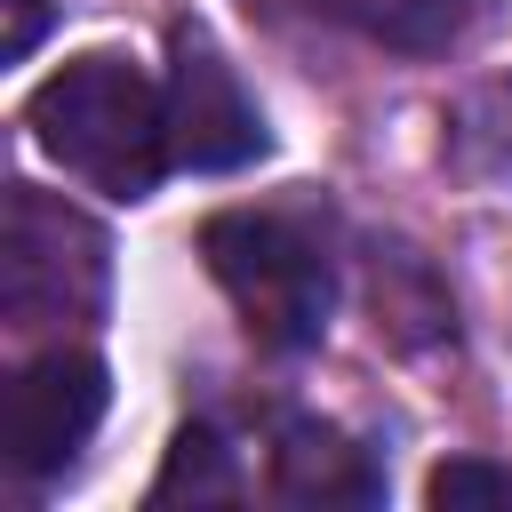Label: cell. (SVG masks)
<instances>
[{"label": "cell", "instance_id": "obj_2", "mask_svg": "<svg viewBox=\"0 0 512 512\" xmlns=\"http://www.w3.org/2000/svg\"><path fill=\"white\" fill-rule=\"evenodd\" d=\"M200 256H208L216 288L232 296L240 328H248L264 352H304V344H320L328 304H336V264H328V248H320L296 216L224 208V216L200 224Z\"/></svg>", "mask_w": 512, "mask_h": 512}, {"label": "cell", "instance_id": "obj_8", "mask_svg": "<svg viewBox=\"0 0 512 512\" xmlns=\"http://www.w3.org/2000/svg\"><path fill=\"white\" fill-rule=\"evenodd\" d=\"M216 504V496H232V464H224V440L208 432V424H192V432H176V448H168V464H160V480H152V504Z\"/></svg>", "mask_w": 512, "mask_h": 512}, {"label": "cell", "instance_id": "obj_7", "mask_svg": "<svg viewBox=\"0 0 512 512\" xmlns=\"http://www.w3.org/2000/svg\"><path fill=\"white\" fill-rule=\"evenodd\" d=\"M320 8L392 56H448L472 24V0H320Z\"/></svg>", "mask_w": 512, "mask_h": 512}, {"label": "cell", "instance_id": "obj_9", "mask_svg": "<svg viewBox=\"0 0 512 512\" xmlns=\"http://www.w3.org/2000/svg\"><path fill=\"white\" fill-rule=\"evenodd\" d=\"M424 504H440V512H480V504L512 512V464H488V456H456V464H440V472L424 480Z\"/></svg>", "mask_w": 512, "mask_h": 512}, {"label": "cell", "instance_id": "obj_6", "mask_svg": "<svg viewBox=\"0 0 512 512\" xmlns=\"http://www.w3.org/2000/svg\"><path fill=\"white\" fill-rule=\"evenodd\" d=\"M272 488H280L288 504H320V512L384 504L376 456H368L352 432L320 424V416H288V424H280V440H272Z\"/></svg>", "mask_w": 512, "mask_h": 512}, {"label": "cell", "instance_id": "obj_1", "mask_svg": "<svg viewBox=\"0 0 512 512\" xmlns=\"http://www.w3.org/2000/svg\"><path fill=\"white\" fill-rule=\"evenodd\" d=\"M32 144L48 160H64L72 176H88L112 200H144L176 152H168V96L128 64V56H72L64 72H48L24 104Z\"/></svg>", "mask_w": 512, "mask_h": 512}, {"label": "cell", "instance_id": "obj_3", "mask_svg": "<svg viewBox=\"0 0 512 512\" xmlns=\"http://www.w3.org/2000/svg\"><path fill=\"white\" fill-rule=\"evenodd\" d=\"M112 288V240L96 216L40 184H8L0 208V312L8 328H72Z\"/></svg>", "mask_w": 512, "mask_h": 512}, {"label": "cell", "instance_id": "obj_4", "mask_svg": "<svg viewBox=\"0 0 512 512\" xmlns=\"http://www.w3.org/2000/svg\"><path fill=\"white\" fill-rule=\"evenodd\" d=\"M160 96H168V152H176V168L232 176V168L264 160V144H272L264 112H256V96L240 88V72L224 64V48L200 24L168 32V80H160Z\"/></svg>", "mask_w": 512, "mask_h": 512}, {"label": "cell", "instance_id": "obj_5", "mask_svg": "<svg viewBox=\"0 0 512 512\" xmlns=\"http://www.w3.org/2000/svg\"><path fill=\"white\" fill-rule=\"evenodd\" d=\"M96 424H104V360L80 352V344L32 352L0 392V456L24 480L72 472V456L88 448Z\"/></svg>", "mask_w": 512, "mask_h": 512}, {"label": "cell", "instance_id": "obj_10", "mask_svg": "<svg viewBox=\"0 0 512 512\" xmlns=\"http://www.w3.org/2000/svg\"><path fill=\"white\" fill-rule=\"evenodd\" d=\"M0 8H8V32H0V56H8V64H24V56L40 48V32H48V16H56V8H48V0H0Z\"/></svg>", "mask_w": 512, "mask_h": 512}]
</instances>
